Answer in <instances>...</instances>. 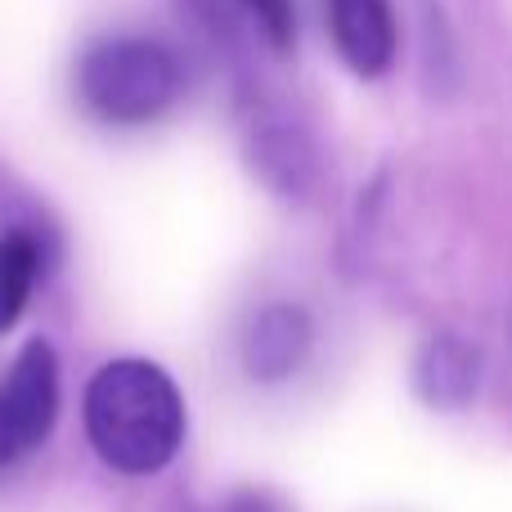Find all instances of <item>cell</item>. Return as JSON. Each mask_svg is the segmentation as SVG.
Masks as SVG:
<instances>
[{"mask_svg": "<svg viewBox=\"0 0 512 512\" xmlns=\"http://www.w3.org/2000/svg\"><path fill=\"white\" fill-rule=\"evenodd\" d=\"M477 382H481L477 346L459 342V337H450V333L427 342L414 364V391H418V400L432 409H463L477 396Z\"/></svg>", "mask_w": 512, "mask_h": 512, "instance_id": "cell-6", "label": "cell"}, {"mask_svg": "<svg viewBox=\"0 0 512 512\" xmlns=\"http://www.w3.org/2000/svg\"><path fill=\"white\" fill-rule=\"evenodd\" d=\"M36 243L27 234H5L0 239V333L18 324L27 297L36 283Z\"/></svg>", "mask_w": 512, "mask_h": 512, "instance_id": "cell-7", "label": "cell"}, {"mask_svg": "<svg viewBox=\"0 0 512 512\" xmlns=\"http://www.w3.org/2000/svg\"><path fill=\"white\" fill-rule=\"evenodd\" d=\"M77 90L90 113H99L104 122H149L162 108H171V99L180 90L176 54L158 41H144V36L99 41L81 59Z\"/></svg>", "mask_w": 512, "mask_h": 512, "instance_id": "cell-2", "label": "cell"}, {"mask_svg": "<svg viewBox=\"0 0 512 512\" xmlns=\"http://www.w3.org/2000/svg\"><path fill=\"white\" fill-rule=\"evenodd\" d=\"M239 5L248 9V18L261 27V36L274 45V50H288L292 27H297V18H292V0H239Z\"/></svg>", "mask_w": 512, "mask_h": 512, "instance_id": "cell-8", "label": "cell"}, {"mask_svg": "<svg viewBox=\"0 0 512 512\" xmlns=\"http://www.w3.org/2000/svg\"><path fill=\"white\" fill-rule=\"evenodd\" d=\"M86 436L113 472H162L185 441V405L176 382L149 360L104 364L86 387Z\"/></svg>", "mask_w": 512, "mask_h": 512, "instance_id": "cell-1", "label": "cell"}, {"mask_svg": "<svg viewBox=\"0 0 512 512\" xmlns=\"http://www.w3.org/2000/svg\"><path fill=\"white\" fill-rule=\"evenodd\" d=\"M0 409H5L23 454L36 450L50 436L54 414H59V364H54L50 342L23 346L18 364L9 369L5 387H0Z\"/></svg>", "mask_w": 512, "mask_h": 512, "instance_id": "cell-3", "label": "cell"}, {"mask_svg": "<svg viewBox=\"0 0 512 512\" xmlns=\"http://www.w3.org/2000/svg\"><path fill=\"white\" fill-rule=\"evenodd\" d=\"M310 351V319L297 306H270L243 337V364L256 382H283Z\"/></svg>", "mask_w": 512, "mask_h": 512, "instance_id": "cell-5", "label": "cell"}, {"mask_svg": "<svg viewBox=\"0 0 512 512\" xmlns=\"http://www.w3.org/2000/svg\"><path fill=\"white\" fill-rule=\"evenodd\" d=\"M337 54L360 77H382L396 59V18L387 0H328Z\"/></svg>", "mask_w": 512, "mask_h": 512, "instance_id": "cell-4", "label": "cell"}, {"mask_svg": "<svg viewBox=\"0 0 512 512\" xmlns=\"http://www.w3.org/2000/svg\"><path fill=\"white\" fill-rule=\"evenodd\" d=\"M14 459H23V445H18L14 427H9L5 409H0V468H9V463H14Z\"/></svg>", "mask_w": 512, "mask_h": 512, "instance_id": "cell-9", "label": "cell"}]
</instances>
